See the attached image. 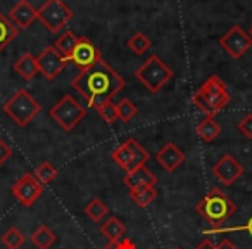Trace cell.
I'll return each mask as SVG.
<instances>
[{
  "label": "cell",
  "mask_w": 252,
  "mask_h": 249,
  "mask_svg": "<svg viewBox=\"0 0 252 249\" xmlns=\"http://www.w3.org/2000/svg\"><path fill=\"white\" fill-rule=\"evenodd\" d=\"M123 87H125V80L104 59H100L88 70H80V73L73 80V88L83 95L88 106L94 109L118 95Z\"/></svg>",
  "instance_id": "1"
},
{
  "label": "cell",
  "mask_w": 252,
  "mask_h": 249,
  "mask_svg": "<svg viewBox=\"0 0 252 249\" xmlns=\"http://www.w3.org/2000/svg\"><path fill=\"white\" fill-rule=\"evenodd\" d=\"M195 211L213 227V230H218L223 227L224 221H228L237 213V204L221 189H211L197 203Z\"/></svg>",
  "instance_id": "2"
},
{
  "label": "cell",
  "mask_w": 252,
  "mask_h": 249,
  "mask_svg": "<svg viewBox=\"0 0 252 249\" xmlns=\"http://www.w3.org/2000/svg\"><path fill=\"white\" fill-rule=\"evenodd\" d=\"M231 101V95L228 92L224 81L220 76L213 74L209 76L202 85L199 87V90H195V94L192 95V102L195 104V107H199L206 116H214L220 111H223Z\"/></svg>",
  "instance_id": "3"
},
{
  "label": "cell",
  "mask_w": 252,
  "mask_h": 249,
  "mask_svg": "<svg viewBox=\"0 0 252 249\" xmlns=\"http://www.w3.org/2000/svg\"><path fill=\"white\" fill-rule=\"evenodd\" d=\"M173 70L159 56H151L140 68L135 70V78L152 94H158L173 80Z\"/></svg>",
  "instance_id": "4"
},
{
  "label": "cell",
  "mask_w": 252,
  "mask_h": 249,
  "mask_svg": "<svg viewBox=\"0 0 252 249\" xmlns=\"http://www.w3.org/2000/svg\"><path fill=\"white\" fill-rule=\"evenodd\" d=\"M2 109L18 127L30 125L42 111L38 101L25 88L16 90V94H12V97H9V101H5Z\"/></svg>",
  "instance_id": "5"
},
{
  "label": "cell",
  "mask_w": 252,
  "mask_h": 249,
  "mask_svg": "<svg viewBox=\"0 0 252 249\" xmlns=\"http://www.w3.org/2000/svg\"><path fill=\"white\" fill-rule=\"evenodd\" d=\"M49 116L64 132H71L87 116V109L74 97L64 95L61 101H57V104L52 106V109L49 111Z\"/></svg>",
  "instance_id": "6"
},
{
  "label": "cell",
  "mask_w": 252,
  "mask_h": 249,
  "mask_svg": "<svg viewBox=\"0 0 252 249\" xmlns=\"http://www.w3.org/2000/svg\"><path fill=\"white\" fill-rule=\"evenodd\" d=\"M38 21L49 30L50 33H57L73 19V11L64 4L63 0H45L42 7L36 9Z\"/></svg>",
  "instance_id": "7"
},
{
  "label": "cell",
  "mask_w": 252,
  "mask_h": 249,
  "mask_svg": "<svg viewBox=\"0 0 252 249\" xmlns=\"http://www.w3.org/2000/svg\"><path fill=\"white\" fill-rule=\"evenodd\" d=\"M220 45L233 59H240L245 52L252 47V36L242 26L235 25L220 38Z\"/></svg>",
  "instance_id": "8"
},
{
  "label": "cell",
  "mask_w": 252,
  "mask_h": 249,
  "mask_svg": "<svg viewBox=\"0 0 252 249\" xmlns=\"http://www.w3.org/2000/svg\"><path fill=\"white\" fill-rule=\"evenodd\" d=\"M42 194H43V185L35 178L33 173H25L12 185V196L26 208L33 206L42 197Z\"/></svg>",
  "instance_id": "9"
},
{
  "label": "cell",
  "mask_w": 252,
  "mask_h": 249,
  "mask_svg": "<svg viewBox=\"0 0 252 249\" xmlns=\"http://www.w3.org/2000/svg\"><path fill=\"white\" fill-rule=\"evenodd\" d=\"M100 59L102 56L97 47L94 45V42L90 38H87V36H78V42L74 45L71 56L67 57V63H73L80 70H88L94 64H97Z\"/></svg>",
  "instance_id": "10"
},
{
  "label": "cell",
  "mask_w": 252,
  "mask_h": 249,
  "mask_svg": "<svg viewBox=\"0 0 252 249\" xmlns=\"http://www.w3.org/2000/svg\"><path fill=\"white\" fill-rule=\"evenodd\" d=\"M36 63H38V71L40 74H43V78L47 80H54L64 71L67 64V59L64 56H61L54 45L45 47L42 52L36 56Z\"/></svg>",
  "instance_id": "11"
},
{
  "label": "cell",
  "mask_w": 252,
  "mask_h": 249,
  "mask_svg": "<svg viewBox=\"0 0 252 249\" xmlns=\"http://www.w3.org/2000/svg\"><path fill=\"white\" fill-rule=\"evenodd\" d=\"M213 175L216 177L224 187H230L244 175V166H242V163L237 161L231 154H223L213 165Z\"/></svg>",
  "instance_id": "12"
},
{
  "label": "cell",
  "mask_w": 252,
  "mask_h": 249,
  "mask_svg": "<svg viewBox=\"0 0 252 249\" xmlns=\"http://www.w3.org/2000/svg\"><path fill=\"white\" fill-rule=\"evenodd\" d=\"M156 159H158V163L166 170V172L173 173L183 165V161H185V152H183L176 144L168 142V144L162 145L161 151L156 154Z\"/></svg>",
  "instance_id": "13"
},
{
  "label": "cell",
  "mask_w": 252,
  "mask_h": 249,
  "mask_svg": "<svg viewBox=\"0 0 252 249\" xmlns=\"http://www.w3.org/2000/svg\"><path fill=\"white\" fill-rule=\"evenodd\" d=\"M7 18L18 26V30H25L30 28V25H33L38 19V12L28 0H19L18 4L9 11Z\"/></svg>",
  "instance_id": "14"
},
{
  "label": "cell",
  "mask_w": 252,
  "mask_h": 249,
  "mask_svg": "<svg viewBox=\"0 0 252 249\" xmlns=\"http://www.w3.org/2000/svg\"><path fill=\"white\" fill-rule=\"evenodd\" d=\"M123 182H125V185L130 190L137 189V187H156V183H158V177H156L154 173H152L151 170L144 165V166H138V168L133 170V172L126 173L125 178H123Z\"/></svg>",
  "instance_id": "15"
},
{
  "label": "cell",
  "mask_w": 252,
  "mask_h": 249,
  "mask_svg": "<svg viewBox=\"0 0 252 249\" xmlns=\"http://www.w3.org/2000/svg\"><path fill=\"white\" fill-rule=\"evenodd\" d=\"M14 70L16 73L19 74V76L23 78V80L30 81L33 80V78L36 76V74L40 73L38 71V63H36V57L33 56V54L26 52L23 54L21 57H19L18 61L14 63Z\"/></svg>",
  "instance_id": "16"
},
{
  "label": "cell",
  "mask_w": 252,
  "mask_h": 249,
  "mask_svg": "<svg viewBox=\"0 0 252 249\" xmlns=\"http://www.w3.org/2000/svg\"><path fill=\"white\" fill-rule=\"evenodd\" d=\"M100 234L105 235L109 242H114V241H119V239L125 237L126 227H125V223H123V221L119 220V218L111 216V218H107V220H105L104 223H102Z\"/></svg>",
  "instance_id": "17"
},
{
  "label": "cell",
  "mask_w": 252,
  "mask_h": 249,
  "mask_svg": "<svg viewBox=\"0 0 252 249\" xmlns=\"http://www.w3.org/2000/svg\"><path fill=\"white\" fill-rule=\"evenodd\" d=\"M195 134L199 135L204 142H207V144H209V142H213L214 139L221 134V127L218 125V121L214 118L206 116V118H204L202 121H200L199 125L195 127Z\"/></svg>",
  "instance_id": "18"
},
{
  "label": "cell",
  "mask_w": 252,
  "mask_h": 249,
  "mask_svg": "<svg viewBox=\"0 0 252 249\" xmlns=\"http://www.w3.org/2000/svg\"><path fill=\"white\" fill-rule=\"evenodd\" d=\"M19 30L7 16H4L0 12V52L12 42V40L18 36Z\"/></svg>",
  "instance_id": "19"
},
{
  "label": "cell",
  "mask_w": 252,
  "mask_h": 249,
  "mask_svg": "<svg viewBox=\"0 0 252 249\" xmlns=\"http://www.w3.org/2000/svg\"><path fill=\"white\" fill-rule=\"evenodd\" d=\"M112 159H114L116 163H118V166L121 170H125L126 173L131 170V163H133V151H131L130 144H128V141L123 142L121 145H118V147L112 151Z\"/></svg>",
  "instance_id": "20"
},
{
  "label": "cell",
  "mask_w": 252,
  "mask_h": 249,
  "mask_svg": "<svg viewBox=\"0 0 252 249\" xmlns=\"http://www.w3.org/2000/svg\"><path fill=\"white\" fill-rule=\"evenodd\" d=\"M32 242L38 249H49L50 246L56 242V234H54L47 225H40L32 234Z\"/></svg>",
  "instance_id": "21"
},
{
  "label": "cell",
  "mask_w": 252,
  "mask_h": 249,
  "mask_svg": "<svg viewBox=\"0 0 252 249\" xmlns=\"http://www.w3.org/2000/svg\"><path fill=\"white\" fill-rule=\"evenodd\" d=\"M130 197L135 201V204L140 208H147L152 201L158 197V190L154 187H137V189L130 190Z\"/></svg>",
  "instance_id": "22"
},
{
  "label": "cell",
  "mask_w": 252,
  "mask_h": 249,
  "mask_svg": "<svg viewBox=\"0 0 252 249\" xmlns=\"http://www.w3.org/2000/svg\"><path fill=\"white\" fill-rule=\"evenodd\" d=\"M85 214H87L92 221L98 223V221H102L109 214V208L104 201H100L98 197H95V199H92L90 203L85 206Z\"/></svg>",
  "instance_id": "23"
},
{
  "label": "cell",
  "mask_w": 252,
  "mask_h": 249,
  "mask_svg": "<svg viewBox=\"0 0 252 249\" xmlns=\"http://www.w3.org/2000/svg\"><path fill=\"white\" fill-rule=\"evenodd\" d=\"M76 42H78V36L74 35L71 30H67V32H64L63 35L57 38V42L54 43V49H56L61 56H64L67 59V57L71 56V52H73Z\"/></svg>",
  "instance_id": "24"
},
{
  "label": "cell",
  "mask_w": 252,
  "mask_h": 249,
  "mask_svg": "<svg viewBox=\"0 0 252 249\" xmlns=\"http://www.w3.org/2000/svg\"><path fill=\"white\" fill-rule=\"evenodd\" d=\"M33 175H35V178L38 180L43 187H45V185L52 183L54 180L57 178V170H56V166H54L52 163L43 161L42 165L36 166V170H35V173H33Z\"/></svg>",
  "instance_id": "25"
},
{
  "label": "cell",
  "mask_w": 252,
  "mask_h": 249,
  "mask_svg": "<svg viewBox=\"0 0 252 249\" xmlns=\"http://www.w3.org/2000/svg\"><path fill=\"white\" fill-rule=\"evenodd\" d=\"M0 241H2V244L5 246V248H9V249H19L23 244H25V241H26V237H25V234H23L19 228H16V227H11L7 232H5L2 237H0Z\"/></svg>",
  "instance_id": "26"
},
{
  "label": "cell",
  "mask_w": 252,
  "mask_h": 249,
  "mask_svg": "<svg viewBox=\"0 0 252 249\" xmlns=\"http://www.w3.org/2000/svg\"><path fill=\"white\" fill-rule=\"evenodd\" d=\"M128 144H130L131 151H133V163H131V170H130V172H133V170H137L138 166H144L145 163L151 159V154H149V152L145 151V147H142L135 139H128Z\"/></svg>",
  "instance_id": "27"
},
{
  "label": "cell",
  "mask_w": 252,
  "mask_h": 249,
  "mask_svg": "<svg viewBox=\"0 0 252 249\" xmlns=\"http://www.w3.org/2000/svg\"><path fill=\"white\" fill-rule=\"evenodd\" d=\"M116 107H118V119L123 123H130L138 112L137 106H135L130 99H121V101L116 104Z\"/></svg>",
  "instance_id": "28"
},
{
  "label": "cell",
  "mask_w": 252,
  "mask_h": 249,
  "mask_svg": "<svg viewBox=\"0 0 252 249\" xmlns=\"http://www.w3.org/2000/svg\"><path fill=\"white\" fill-rule=\"evenodd\" d=\"M95 111L98 112V116H100L107 125H114V123L118 121V107H116V102L112 101V99H109L104 104H100Z\"/></svg>",
  "instance_id": "29"
},
{
  "label": "cell",
  "mask_w": 252,
  "mask_h": 249,
  "mask_svg": "<svg viewBox=\"0 0 252 249\" xmlns=\"http://www.w3.org/2000/svg\"><path fill=\"white\" fill-rule=\"evenodd\" d=\"M128 47H130L137 56H142V54H145L149 49H151V40H149V36L145 35V33L137 32L130 40H128Z\"/></svg>",
  "instance_id": "30"
},
{
  "label": "cell",
  "mask_w": 252,
  "mask_h": 249,
  "mask_svg": "<svg viewBox=\"0 0 252 249\" xmlns=\"http://www.w3.org/2000/svg\"><path fill=\"white\" fill-rule=\"evenodd\" d=\"M238 132H240L244 137L247 139H252V112H249V114H245L244 118L238 121L237 125Z\"/></svg>",
  "instance_id": "31"
},
{
  "label": "cell",
  "mask_w": 252,
  "mask_h": 249,
  "mask_svg": "<svg viewBox=\"0 0 252 249\" xmlns=\"http://www.w3.org/2000/svg\"><path fill=\"white\" fill-rule=\"evenodd\" d=\"M102 249H137L135 248V242L128 237H123L119 241H114V242H109L107 246H104Z\"/></svg>",
  "instance_id": "32"
},
{
  "label": "cell",
  "mask_w": 252,
  "mask_h": 249,
  "mask_svg": "<svg viewBox=\"0 0 252 249\" xmlns=\"http://www.w3.org/2000/svg\"><path fill=\"white\" fill-rule=\"evenodd\" d=\"M235 230H245L252 235V216L249 218V221L242 227H231V228H218V230H211V232H204V234H221V232H235Z\"/></svg>",
  "instance_id": "33"
},
{
  "label": "cell",
  "mask_w": 252,
  "mask_h": 249,
  "mask_svg": "<svg viewBox=\"0 0 252 249\" xmlns=\"http://www.w3.org/2000/svg\"><path fill=\"white\" fill-rule=\"evenodd\" d=\"M11 156H12L11 145H9L5 141H2V139H0V166L5 165V163L11 159Z\"/></svg>",
  "instance_id": "34"
},
{
  "label": "cell",
  "mask_w": 252,
  "mask_h": 249,
  "mask_svg": "<svg viewBox=\"0 0 252 249\" xmlns=\"http://www.w3.org/2000/svg\"><path fill=\"white\" fill-rule=\"evenodd\" d=\"M216 249H237V246H235L230 239H223V241L216 246Z\"/></svg>",
  "instance_id": "35"
},
{
  "label": "cell",
  "mask_w": 252,
  "mask_h": 249,
  "mask_svg": "<svg viewBox=\"0 0 252 249\" xmlns=\"http://www.w3.org/2000/svg\"><path fill=\"white\" fill-rule=\"evenodd\" d=\"M195 249H216V246H214L213 242L209 241V239H204V241L200 242V244L197 246Z\"/></svg>",
  "instance_id": "36"
},
{
  "label": "cell",
  "mask_w": 252,
  "mask_h": 249,
  "mask_svg": "<svg viewBox=\"0 0 252 249\" xmlns=\"http://www.w3.org/2000/svg\"><path fill=\"white\" fill-rule=\"evenodd\" d=\"M249 35H251V36H252V26H251V33H249Z\"/></svg>",
  "instance_id": "37"
},
{
  "label": "cell",
  "mask_w": 252,
  "mask_h": 249,
  "mask_svg": "<svg viewBox=\"0 0 252 249\" xmlns=\"http://www.w3.org/2000/svg\"><path fill=\"white\" fill-rule=\"evenodd\" d=\"M173 249H180V248H173Z\"/></svg>",
  "instance_id": "38"
}]
</instances>
